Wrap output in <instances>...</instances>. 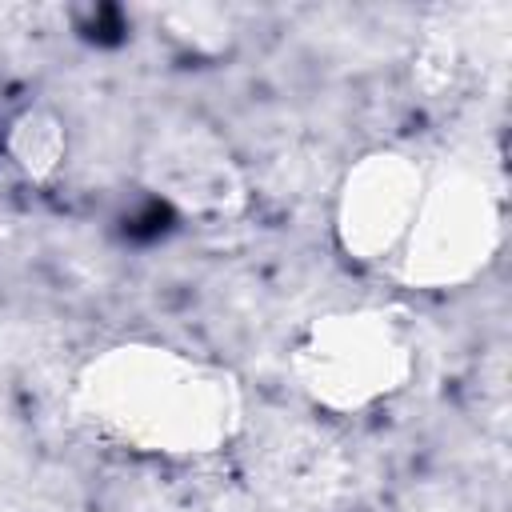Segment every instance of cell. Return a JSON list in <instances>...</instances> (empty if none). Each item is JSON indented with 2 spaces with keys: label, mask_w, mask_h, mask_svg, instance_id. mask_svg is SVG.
I'll list each match as a JSON object with an SVG mask.
<instances>
[{
  "label": "cell",
  "mask_w": 512,
  "mask_h": 512,
  "mask_svg": "<svg viewBox=\"0 0 512 512\" xmlns=\"http://www.w3.org/2000/svg\"><path fill=\"white\" fill-rule=\"evenodd\" d=\"M72 408L96 436L160 460L216 456L244 428L236 376L156 340H124L88 356L72 380Z\"/></svg>",
  "instance_id": "1"
},
{
  "label": "cell",
  "mask_w": 512,
  "mask_h": 512,
  "mask_svg": "<svg viewBox=\"0 0 512 512\" xmlns=\"http://www.w3.org/2000/svg\"><path fill=\"white\" fill-rule=\"evenodd\" d=\"M4 148H8L12 164L28 180L44 184V180H52L60 172V164L68 156V128H64V120L52 108H24L8 124Z\"/></svg>",
  "instance_id": "6"
},
{
  "label": "cell",
  "mask_w": 512,
  "mask_h": 512,
  "mask_svg": "<svg viewBox=\"0 0 512 512\" xmlns=\"http://www.w3.org/2000/svg\"><path fill=\"white\" fill-rule=\"evenodd\" d=\"M428 184V164L404 148L364 152L336 188L332 228L348 260L364 268L396 264L412 232L420 196Z\"/></svg>",
  "instance_id": "4"
},
{
  "label": "cell",
  "mask_w": 512,
  "mask_h": 512,
  "mask_svg": "<svg viewBox=\"0 0 512 512\" xmlns=\"http://www.w3.org/2000/svg\"><path fill=\"white\" fill-rule=\"evenodd\" d=\"M500 240L504 208L488 176L468 164H440L428 168V184L396 272L404 284L424 292L464 288L492 264Z\"/></svg>",
  "instance_id": "3"
},
{
  "label": "cell",
  "mask_w": 512,
  "mask_h": 512,
  "mask_svg": "<svg viewBox=\"0 0 512 512\" xmlns=\"http://www.w3.org/2000/svg\"><path fill=\"white\" fill-rule=\"evenodd\" d=\"M140 176L152 196L188 220L224 224L248 204V184L236 156L204 124H172L152 132L140 156Z\"/></svg>",
  "instance_id": "5"
},
{
  "label": "cell",
  "mask_w": 512,
  "mask_h": 512,
  "mask_svg": "<svg viewBox=\"0 0 512 512\" xmlns=\"http://www.w3.org/2000/svg\"><path fill=\"white\" fill-rule=\"evenodd\" d=\"M288 364L300 392L316 408L356 416L412 384L420 344L400 308H336L308 320L288 352Z\"/></svg>",
  "instance_id": "2"
}]
</instances>
